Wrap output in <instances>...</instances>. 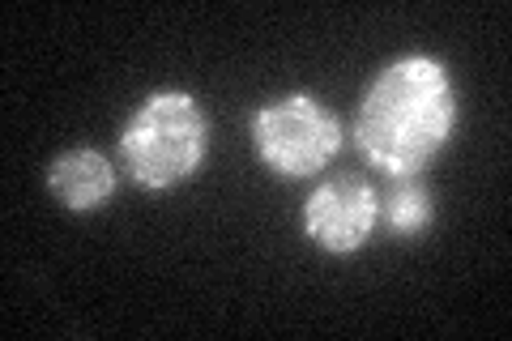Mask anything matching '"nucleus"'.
I'll use <instances>...</instances> for the list:
<instances>
[{
	"label": "nucleus",
	"mask_w": 512,
	"mask_h": 341,
	"mask_svg": "<svg viewBox=\"0 0 512 341\" xmlns=\"http://www.w3.org/2000/svg\"><path fill=\"white\" fill-rule=\"evenodd\" d=\"M252 145L282 180H308L342 150V120L316 94H282L252 116Z\"/></svg>",
	"instance_id": "nucleus-3"
},
{
	"label": "nucleus",
	"mask_w": 512,
	"mask_h": 341,
	"mask_svg": "<svg viewBox=\"0 0 512 341\" xmlns=\"http://www.w3.org/2000/svg\"><path fill=\"white\" fill-rule=\"evenodd\" d=\"M210 154V116L184 90L141 99L120 133V167L146 192H171L201 171Z\"/></svg>",
	"instance_id": "nucleus-2"
},
{
	"label": "nucleus",
	"mask_w": 512,
	"mask_h": 341,
	"mask_svg": "<svg viewBox=\"0 0 512 341\" xmlns=\"http://www.w3.org/2000/svg\"><path fill=\"white\" fill-rule=\"evenodd\" d=\"M376 209L384 231L402 239L423 235L436 222V201H431V188L419 175H389V184L376 192Z\"/></svg>",
	"instance_id": "nucleus-6"
},
{
	"label": "nucleus",
	"mask_w": 512,
	"mask_h": 341,
	"mask_svg": "<svg viewBox=\"0 0 512 341\" xmlns=\"http://www.w3.org/2000/svg\"><path fill=\"white\" fill-rule=\"evenodd\" d=\"M380 226L376 188L363 175H333L303 201V231L329 256H355Z\"/></svg>",
	"instance_id": "nucleus-4"
},
{
	"label": "nucleus",
	"mask_w": 512,
	"mask_h": 341,
	"mask_svg": "<svg viewBox=\"0 0 512 341\" xmlns=\"http://www.w3.org/2000/svg\"><path fill=\"white\" fill-rule=\"evenodd\" d=\"M457 128V86L448 64L410 52L372 77L355 111V145L384 175H419Z\"/></svg>",
	"instance_id": "nucleus-1"
},
{
	"label": "nucleus",
	"mask_w": 512,
	"mask_h": 341,
	"mask_svg": "<svg viewBox=\"0 0 512 341\" xmlns=\"http://www.w3.org/2000/svg\"><path fill=\"white\" fill-rule=\"evenodd\" d=\"M47 188L69 214H94L116 197V162L94 145H73V150L52 158Z\"/></svg>",
	"instance_id": "nucleus-5"
}]
</instances>
